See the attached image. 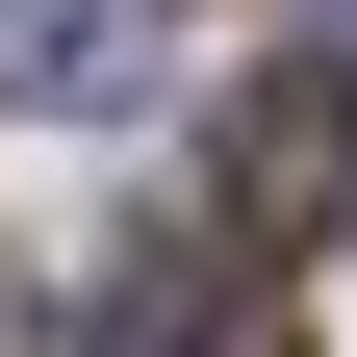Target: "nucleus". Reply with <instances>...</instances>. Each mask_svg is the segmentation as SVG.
I'll return each mask as SVG.
<instances>
[{
    "mask_svg": "<svg viewBox=\"0 0 357 357\" xmlns=\"http://www.w3.org/2000/svg\"><path fill=\"white\" fill-rule=\"evenodd\" d=\"M230 230H255V255L357 230V52H281V77L230 102Z\"/></svg>",
    "mask_w": 357,
    "mask_h": 357,
    "instance_id": "nucleus-1",
    "label": "nucleus"
},
{
    "mask_svg": "<svg viewBox=\"0 0 357 357\" xmlns=\"http://www.w3.org/2000/svg\"><path fill=\"white\" fill-rule=\"evenodd\" d=\"M178 77V0H0V102H52V128H128Z\"/></svg>",
    "mask_w": 357,
    "mask_h": 357,
    "instance_id": "nucleus-2",
    "label": "nucleus"
},
{
    "mask_svg": "<svg viewBox=\"0 0 357 357\" xmlns=\"http://www.w3.org/2000/svg\"><path fill=\"white\" fill-rule=\"evenodd\" d=\"M332 26H357V0H332Z\"/></svg>",
    "mask_w": 357,
    "mask_h": 357,
    "instance_id": "nucleus-3",
    "label": "nucleus"
}]
</instances>
